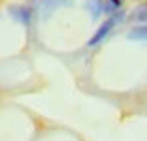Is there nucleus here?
Returning a JSON list of instances; mask_svg holds the SVG:
<instances>
[{
    "label": "nucleus",
    "instance_id": "nucleus-1",
    "mask_svg": "<svg viewBox=\"0 0 147 141\" xmlns=\"http://www.w3.org/2000/svg\"><path fill=\"white\" fill-rule=\"evenodd\" d=\"M115 24H117V20H115L113 16H109V18H107V20H105V22H103V24L97 28V32H95L91 38H89L87 47H89V49H95V47H99V45H101V43L107 38V34H109V32L115 28Z\"/></svg>",
    "mask_w": 147,
    "mask_h": 141
},
{
    "label": "nucleus",
    "instance_id": "nucleus-2",
    "mask_svg": "<svg viewBox=\"0 0 147 141\" xmlns=\"http://www.w3.org/2000/svg\"><path fill=\"white\" fill-rule=\"evenodd\" d=\"M73 4V0H38V14L42 18H49L57 8Z\"/></svg>",
    "mask_w": 147,
    "mask_h": 141
},
{
    "label": "nucleus",
    "instance_id": "nucleus-3",
    "mask_svg": "<svg viewBox=\"0 0 147 141\" xmlns=\"http://www.w3.org/2000/svg\"><path fill=\"white\" fill-rule=\"evenodd\" d=\"M8 12H10L16 20H20L22 24H28V22H30V16H32V10H30L28 6H10Z\"/></svg>",
    "mask_w": 147,
    "mask_h": 141
},
{
    "label": "nucleus",
    "instance_id": "nucleus-4",
    "mask_svg": "<svg viewBox=\"0 0 147 141\" xmlns=\"http://www.w3.org/2000/svg\"><path fill=\"white\" fill-rule=\"evenodd\" d=\"M87 10L93 20H97L105 12V0H87Z\"/></svg>",
    "mask_w": 147,
    "mask_h": 141
},
{
    "label": "nucleus",
    "instance_id": "nucleus-5",
    "mask_svg": "<svg viewBox=\"0 0 147 141\" xmlns=\"http://www.w3.org/2000/svg\"><path fill=\"white\" fill-rule=\"evenodd\" d=\"M131 18H133V20H137V22H147V2L139 4V6L133 10Z\"/></svg>",
    "mask_w": 147,
    "mask_h": 141
},
{
    "label": "nucleus",
    "instance_id": "nucleus-6",
    "mask_svg": "<svg viewBox=\"0 0 147 141\" xmlns=\"http://www.w3.org/2000/svg\"><path fill=\"white\" fill-rule=\"evenodd\" d=\"M123 6V0H105V14L113 16L115 12H119Z\"/></svg>",
    "mask_w": 147,
    "mask_h": 141
},
{
    "label": "nucleus",
    "instance_id": "nucleus-7",
    "mask_svg": "<svg viewBox=\"0 0 147 141\" xmlns=\"http://www.w3.org/2000/svg\"><path fill=\"white\" fill-rule=\"evenodd\" d=\"M129 38H141V40H147V24H143V26H135V28H131L129 30V34H127Z\"/></svg>",
    "mask_w": 147,
    "mask_h": 141
}]
</instances>
